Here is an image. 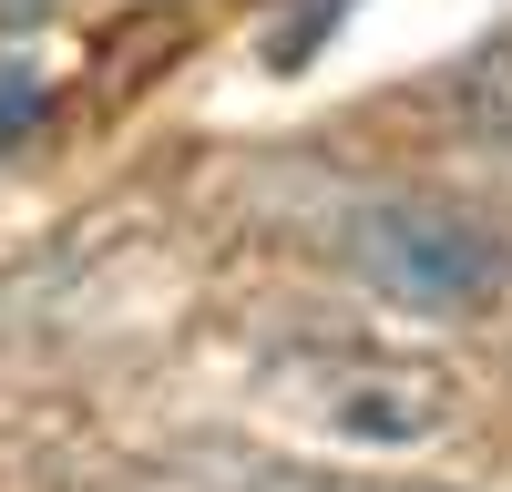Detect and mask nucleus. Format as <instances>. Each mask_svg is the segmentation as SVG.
<instances>
[{"label":"nucleus","mask_w":512,"mask_h":492,"mask_svg":"<svg viewBox=\"0 0 512 492\" xmlns=\"http://www.w3.org/2000/svg\"><path fill=\"white\" fill-rule=\"evenodd\" d=\"M359 267L390 287V298H410V308H472L482 287L502 277V246L472 216H451V205L390 195V205L359 216Z\"/></svg>","instance_id":"1"},{"label":"nucleus","mask_w":512,"mask_h":492,"mask_svg":"<svg viewBox=\"0 0 512 492\" xmlns=\"http://www.w3.org/2000/svg\"><path fill=\"white\" fill-rule=\"evenodd\" d=\"M308 410L328 431H349V441H420V431H441V380L431 369H410V359H328L318 380H308Z\"/></svg>","instance_id":"2"},{"label":"nucleus","mask_w":512,"mask_h":492,"mask_svg":"<svg viewBox=\"0 0 512 492\" xmlns=\"http://www.w3.org/2000/svg\"><path fill=\"white\" fill-rule=\"evenodd\" d=\"M328 492H431V482H328Z\"/></svg>","instance_id":"3"}]
</instances>
